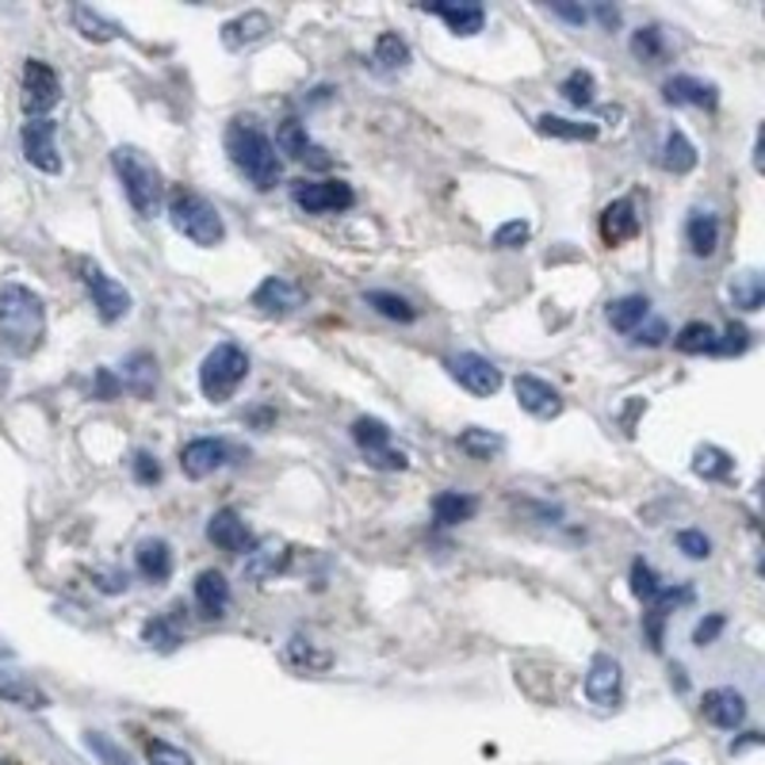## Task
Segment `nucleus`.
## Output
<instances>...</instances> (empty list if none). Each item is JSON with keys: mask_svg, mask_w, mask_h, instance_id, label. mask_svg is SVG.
<instances>
[{"mask_svg": "<svg viewBox=\"0 0 765 765\" xmlns=\"http://www.w3.org/2000/svg\"><path fill=\"white\" fill-rule=\"evenodd\" d=\"M685 242L696 256H712L719 245V219L708 211H693L689 222H685Z\"/></svg>", "mask_w": 765, "mask_h": 765, "instance_id": "28", "label": "nucleus"}, {"mask_svg": "<svg viewBox=\"0 0 765 765\" xmlns=\"http://www.w3.org/2000/svg\"><path fill=\"white\" fill-rule=\"evenodd\" d=\"M368 463H372V467H380V471H402L406 467V452H394V449H380V452H372L368 455Z\"/></svg>", "mask_w": 765, "mask_h": 765, "instance_id": "52", "label": "nucleus"}, {"mask_svg": "<svg viewBox=\"0 0 765 765\" xmlns=\"http://www.w3.org/2000/svg\"><path fill=\"white\" fill-rule=\"evenodd\" d=\"M635 234H640V214H635L632 200H613L601 211V238H605V245H624Z\"/></svg>", "mask_w": 765, "mask_h": 765, "instance_id": "21", "label": "nucleus"}, {"mask_svg": "<svg viewBox=\"0 0 765 765\" xmlns=\"http://www.w3.org/2000/svg\"><path fill=\"white\" fill-rule=\"evenodd\" d=\"M208 540L219 552H230V555H249V547H253V532L245 529L242 513L238 510H219L211 513L208 521Z\"/></svg>", "mask_w": 765, "mask_h": 765, "instance_id": "15", "label": "nucleus"}, {"mask_svg": "<svg viewBox=\"0 0 765 765\" xmlns=\"http://www.w3.org/2000/svg\"><path fill=\"white\" fill-rule=\"evenodd\" d=\"M23 111H28V119H47V111H54V104L62 100V81H58V73L50 70L47 62H39V58H28L23 62Z\"/></svg>", "mask_w": 765, "mask_h": 765, "instance_id": "8", "label": "nucleus"}, {"mask_svg": "<svg viewBox=\"0 0 765 765\" xmlns=\"http://www.w3.org/2000/svg\"><path fill=\"white\" fill-rule=\"evenodd\" d=\"M731 303L738 306V311H762L765 303V283L754 269L738 272L735 280H731Z\"/></svg>", "mask_w": 765, "mask_h": 765, "instance_id": "35", "label": "nucleus"}, {"mask_svg": "<svg viewBox=\"0 0 765 765\" xmlns=\"http://www.w3.org/2000/svg\"><path fill=\"white\" fill-rule=\"evenodd\" d=\"M47 338V306L23 283L0 288V349L12 356H31Z\"/></svg>", "mask_w": 765, "mask_h": 765, "instance_id": "1", "label": "nucleus"}, {"mask_svg": "<svg viewBox=\"0 0 765 765\" xmlns=\"http://www.w3.org/2000/svg\"><path fill=\"white\" fill-rule=\"evenodd\" d=\"M23 158L39 169V173H62V153H58V123L54 119H28L20 127Z\"/></svg>", "mask_w": 765, "mask_h": 765, "instance_id": "9", "label": "nucleus"}, {"mask_svg": "<svg viewBox=\"0 0 765 765\" xmlns=\"http://www.w3.org/2000/svg\"><path fill=\"white\" fill-rule=\"evenodd\" d=\"M73 23H77V31H81L84 39H92V42H111V39L123 36V28H119L115 20L100 16L97 8H89V4H73Z\"/></svg>", "mask_w": 765, "mask_h": 765, "instance_id": "31", "label": "nucleus"}, {"mask_svg": "<svg viewBox=\"0 0 765 765\" xmlns=\"http://www.w3.org/2000/svg\"><path fill=\"white\" fill-rule=\"evenodd\" d=\"M288 544L283 540H261V544L249 547L245 555V578L256 582V586H264V582H272L276 574L288 571Z\"/></svg>", "mask_w": 765, "mask_h": 765, "instance_id": "16", "label": "nucleus"}, {"mask_svg": "<svg viewBox=\"0 0 765 765\" xmlns=\"http://www.w3.org/2000/svg\"><path fill=\"white\" fill-rule=\"evenodd\" d=\"M0 765H12V762H4V758H0Z\"/></svg>", "mask_w": 765, "mask_h": 765, "instance_id": "58", "label": "nucleus"}, {"mask_svg": "<svg viewBox=\"0 0 765 765\" xmlns=\"http://www.w3.org/2000/svg\"><path fill=\"white\" fill-rule=\"evenodd\" d=\"M169 219H173L177 234H184L192 245L200 249H214L227 242V222L214 211L211 200H203L192 188H173L169 192Z\"/></svg>", "mask_w": 765, "mask_h": 765, "instance_id": "4", "label": "nucleus"}, {"mask_svg": "<svg viewBox=\"0 0 765 765\" xmlns=\"http://www.w3.org/2000/svg\"><path fill=\"white\" fill-rule=\"evenodd\" d=\"M375 62H380L383 70H402V66L410 62L406 39H399L394 31H383V36L375 39Z\"/></svg>", "mask_w": 765, "mask_h": 765, "instance_id": "41", "label": "nucleus"}, {"mask_svg": "<svg viewBox=\"0 0 765 765\" xmlns=\"http://www.w3.org/2000/svg\"><path fill=\"white\" fill-rule=\"evenodd\" d=\"M230 463V444L219 441V436H195L180 449V471L188 479H208L219 467Z\"/></svg>", "mask_w": 765, "mask_h": 765, "instance_id": "11", "label": "nucleus"}, {"mask_svg": "<svg viewBox=\"0 0 765 765\" xmlns=\"http://www.w3.org/2000/svg\"><path fill=\"white\" fill-rule=\"evenodd\" d=\"M227 153L261 192H272L283 180V161L276 158V145H272V139L261 127L249 123V119H234L227 127Z\"/></svg>", "mask_w": 765, "mask_h": 765, "instance_id": "2", "label": "nucleus"}, {"mask_svg": "<svg viewBox=\"0 0 765 765\" xmlns=\"http://www.w3.org/2000/svg\"><path fill=\"white\" fill-rule=\"evenodd\" d=\"M449 372H452V380L460 383L463 391L475 394V399H490V394H497V386H502V372H497L486 356H479V352H460V356H452Z\"/></svg>", "mask_w": 765, "mask_h": 765, "instance_id": "10", "label": "nucleus"}, {"mask_svg": "<svg viewBox=\"0 0 765 765\" xmlns=\"http://www.w3.org/2000/svg\"><path fill=\"white\" fill-rule=\"evenodd\" d=\"M621 689H624V670L621 662L613 655H593L590 670H586V696L593 704H601V708H613L616 701H621Z\"/></svg>", "mask_w": 765, "mask_h": 765, "instance_id": "12", "label": "nucleus"}, {"mask_svg": "<svg viewBox=\"0 0 765 765\" xmlns=\"http://www.w3.org/2000/svg\"><path fill=\"white\" fill-rule=\"evenodd\" d=\"M693 471L701 479H712V483H724V479L735 475V460L724 449H716V444H704V449H696Z\"/></svg>", "mask_w": 765, "mask_h": 765, "instance_id": "33", "label": "nucleus"}, {"mask_svg": "<svg viewBox=\"0 0 765 765\" xmlns=\"http://www.w3.org/2000/svg\"><path fill=\"white\" fill-rule=\"evenodd\" d=\"M532 238V227L529 222H521V219H513V222H502V227L494 230V245L497 249H517L524 245Z\"/></svg>", "mask_w": 765, "mask_h": 765, "instance_id": "45", "label": "nucleus"}, {"mask_svg": "<svg viewBox=\"0 0 765 765\" xmlns=\"http://www.w3.org/2000/svg\"><path fill=\"white\" fill-rule=\"evenodd\" d=\"M632 54L640 58V62H658L662 54H666V39H662L658 28H640L632 36Z\"/></svg>", "mask_w": 765, "mask_h": 765, "instance_id": "43", "label": "nucleus"}, {"mask_svg": "<svg viewBox=\"0 0 765 765\" xmlns=\"http://www.w3.org/2000/svg\"><path fill=\"white\" fill-rule=\"evenodd\" d=\"M479 513V497L475 494H463V490H441V494L433 497V517L436 524H463L471 521Z\"/></svg>", "mask_w": 765, "mask_h": 765, "instance_id": "26", "label": "nucleus"}, {"mask_svg": "<svg viewBox=\"0 0 765 765\" xmlns=\"http://www.w3.org/2000/svg\"><path fill=\"white\" fill-rule=\"evenodd\" d=\"M536 131L547 134V139H558V142H593L597 139V127L593 123H574V119H563V115H540Z\"/></svg>", "mask_w": 765, "mask_h": 765, "instance_id": "32", "label": "nucleus"}, {"mask_svg": "<svg viewBox=\"0 0 765 765\" xmlns=\"http://www.w3.org/2000/svg\"><path fill=\"white\" fill-rule=\"evenodd\" d=\"M670 333H666V322H651V325H640V330H635V345H647V349H655V345H662V341H666Z\"/></svg>", "mask_w": 765, "mask_h": 765, "instance_id": "53", "label": "nucleus"}, {"mask_svg": "<svg viewBox=\"0 0 765 765\" xmlns=\"http://www.w3.org/2000/svg\"><path fill=\"white\" fill-rule=\"evenodd\" d=\"M666 765H682V762H666Z\"/></svg>", "mask_w": 765, "mask_h": 765, "instance_id": "59", "label": "nucleus"}, {"mask_svg": "<svg viewBox=\"0 0 765 765\" xmlns=\"http://www.w3.org/2000/svg\"><path fill=\"white\" fill-rule=\"evenodd\" d=\"M677 547H682L689 558H708L712 555V540L704 536L701 529H682V532H677Z\"/></svg>", "mask_w": 765, "mask_h": 765, "instance_id": "48", "label": "nucleus"}, {"mask_svg": "<svg viewBox=\"0 0 765 765\" xmlns=\"http://www.w3.org/2000/svg\"><path fill=\"white\" fill-rule=\"evenodd\" d=\"M662 169L674 177H685L696 169V145L685 139V131H670L662 142Z\"/></svg>", "mask_w": 765, "mask_h": 765, "instance_id": "30", "label": "nucleus"}, {"mask_svg": "<svg viewBox=\"0 0 765 765\" xmlns=\"http://www.w3.org/2000/svg\"><path fill=\"white\" fill-rule=\"evenodd\" d=\"M513 394H517V406L524 414L540 417V421H552L563 414V399L552 383H544L540 375H517L513 380Z\"/></svg>", "mask_w": 765, "mask_h": 765, "instance_id": "14", "label": "nucleus"}, {"mask_svg": "<svg viewBox=\"0 0 765 765\" xmlns=\"http://www.w3.org/2000/svg\"><path fill=\"white\" fill-rule=\"evenodd\" d=\"M272 145H276L280 153H288L291 161H303V165H311V169H330V153L311 142L306 123H299V119H283L276 127V142Z\"/></svg>", "mask_w": 765, "mask_h": 765, "instance_id": "13", "label": "nucleus"}, {"mask_svg": "<svg viewBox=\"0 0 765 765\" xmlns=\"http://www.w3.org/2000/svg\"><path fill=\"white\" fill-rule=\"evenodd\" d=\"M751 349V330H746L743 322H731L724 330V338H719V356H738V352Z\"/></svg>", "mask_w": 765, "mask_h": 765, "instance_id": "47", "label": "nucleus"}, {"mask_svg": "<svg viewBox=\"0 0 765 765\" xmlns=\"http://www.w3.org/2000/svg\"><path fill=\"white\" fill-rule=\"evenodd\" d=\"M119 383H123L134 399H150L153 386H158V360H153L150 352H131L127 364H123V375H119Z\"/></svg>", "mask_w": 765, "mask_h": 765, "instance_id": "24", "label": "nucleus"}, {"mask_svg": "<svg viewBox=\"0 0 765 765\" xmlns=\"http://www.w3.org/2000/svg\"><path fill=\"white\" fill-rule=\"evenodd\" d=\"M352 441H356V449L364 455H372L391 444V429L380 417H356L352 421Z\"/></svg>", "mask_w": 765, "mask_h": 765, "instance_id": "37", "label": "nucleus"}, {"mask_svg": "<svg viewBox=\"0 0 765 765\" xmlns=\"http://www.w3.org/2000/svg\"><path fill=\"white\" fill-rule=\"evenodd\" d=\"M674 349L677 352H685V356H716L719 352V333L712 330L708 322H685L682 330H677V338H674Z\"/></svg>", "mask_w": 765, "mask_h": 765, "instance_id": "29", "label": "nucleus"}, {"mask_svg": "<svg viewBox=\"0 0 765 765\" xmlns=\"http://www.w3.org/2000/svg\"><path fill=\"white\" fill-rule=\"evenodd\" d=\"M558 92H563V100L571 108H593V100H597V77H593L590 70H574V73L563 77Z\"/></svg>", "mask_w": 765, "mask_h": 765, "instance_id": "36", "label": "nucleus"}, {"mask_svg": "<svg viewBox=\"0 0 765 765\" xmlns=\"http://www.w3.org/2000/svg\"><path fill=\"white\" fill-rule=\"evenodd\" d=\"M195 608L208 621H222L230 608V582L222 578V571H200L195 578Z\"/></svg>", "mask_w": 765, "mask_h": 765, "instance_id": "22", "label": "nucleus"}, {"mask_svg": "<svg viewBox=\"0 0 765 765\" xmlns=\"http://www.w3.org/2000/svg\"><path fill=\"white\" fill-rule=\"evenodd\" d=\"M593 12H597V20L605 23L608 31H613L616 23H621V12H616V8H608V4H597V8H593Z\"/></svg>", "mask_w": 765, "mask_h": 765, "instance_id": "57", "label": "nucleus"}, {"mask_svg": "<svg viewBox=\"0 0 765 765\" xmlns=\"http://www.w3.org/2000/svg\"><path fill=\"white\" fill-rule=\"evenodd\" d=\"M142 640L158 651H177L180 647V627L177 616H153V621L142 624Z\"/></svg>", "mask_w": 765, "mask_h": 765, "instance_id": "40", "label": "nucleus"}, {"mask_svg": "<svg viewBox=\"0 0 765 765\" xmlns=\"http://www.w3.org/2000/svg\"><path fill=\"white\" fill-rule=\"evenodd\" d=\"M425 12L429 16H441L444 23H449V31L452 36H479L483 31V23H486V12H483V4H475V0H449V4H425Z\"/></svg>", "mask_w": 765, "mask_h": 765, "instance_id": "20", "label": "nucleus"}, {"mask_svg": "<svg viewBox=\"0 0 765 765\" xmlns=\"http://www.w3.org/2000/svg\"><path fill=\"white\" fill-rule=\"evenodd\" d=\"M142 751H145V762L150 765H192V754L180 751V746H173V743H165V738H150Z\"/></svg>", "mask_w": 765, "mask_h": 765, "instance_id": "44", "label": "nucleus"}, {"mask_svg": "<svg viewBox=\"0 0 765 765\" xmlns=\"http://www.w3.org/2000/svg\"><path fill=\"white\" fill-rule=\"evenodd\" d=\"M264 31H269V16L249 12V16H242V20H234V23H227V28H222V42H227V47H242V42L261 39Z\"/></svg>", "mask_w": 765, "mask_h": 765, "instance_id": "38", "label": "nucleus"}, {"mask_svg": "<svg viewBox=\"0 0 765 765\" xmlns=\"http://www.w3.org/2000/svg\"><path fill=\"white\" fill-rule=\"evenodd\" d=\"M92 578H97V590H104V593L127 590V574H92Z\"/></svg>", "mask_w": 765, "mask_h": 765, "instance_id": "55", "label": "nucleus"}, {"mask_svg": "<svg viewBox=\"0 0 765 765\" xmlns=\"http://www.w3.org/2000/svg\"><path fill=\"white\" fill-rule=\"evenodd\" d=\"M455 444H460V452H467L471 460H494V455H502L505 441L497 433H490V429H463L460 436H455Z\"/></svg>", "mask_w": 765, "mask_h": 765, "instance_id": "34", "label": "nucleus"}, {"mask_svg": "<svg viewBox=\"0 0 765 765\" xmlns=\"http://www.w3.org/2000/svg\"><path fill=\"white\" fill-rule=\"evenodd\" d=\"M662 97L670 100V104H689V108H716L719 104V89L712 81H701V77H689V73H677L670 77L666 84H662Z\"/></svg>", "mask_w": 765, "mask_h": 765, "instance_id": "18", "label": "nucleus"}, {"mask_svg": "<svg viewBox=\"0 0 765 765\" xmlns=\"http://www.w3.org/2000/svg\"><path fill=\"white\" fill-rule=\"evenodd\" d=\"M364 303L372 306V311H380L383 318H391V322H402V325H410L417 318L414 306H410L402 295H391V291H368Z\"/></svg>", "mask_w": 765, "mask_h": 765, "instance_id": "39", "label": "nucleus"}, {"mask_svg": "<svg viewBox=\"0 0 765 765\" xmlns=\"http://www.w3.org/2000/svg\"><path fill=\"white\" fill-rule=\"evenodd\" d=\"M288 655L295 658V662H303L306 670H322V666H330V655H314L311 647H303V640H291Z\"/></svg>", "mask_w": 765, "mask_h": 765, "instance_id": "51", "label": "nucleus"}, {"mask_svg": "<svg viewBox=\"0 0 765 765\" xmlns=\"http://www.w3.org/2000/svg\"><path fill=\"white\" fill-rule=\"evenodd\" d=\"M111 165L119 173V184H123L131 208L142 214V219H153L161 214V203H165V180H161L158 165L139 150V145H119L111 153Z\"/></svg>", "mask_w": 765, "mask_h": 765, "instance_id": "3", "label": "nucleus"}, {"mask_svg": "<svg viewBox=\"0 0 765 765\" xmlns=\"http://www.w3.org/2000/svg\"><path fill=\"white\" fill-rule=\"evenodd\" d=\"M81 283L84 291H89L92 306H97L100 322H119V318H127V311H131V291L123 288L119 280H111L100 264L92 261H81Z\"/></svg>", "mask_w": 765, "mask_h": 765, "instance_id": "6", "label": "nucleus"}, {"mask_svg": "<svg viewBox=\"0 0 765 765\" xmlns=\"http://www.w3.org/2000/svg\"><path fill=\"white\" fill-rule=\"evenodd\" d=\"M608 325H613L616 333H635L643 322H647L651 314V299L647 295H621L608 303Z\"/></svg>", "mask_w": 765, "mask_h": 765, "instance_id": "27", "label": "nucleus"}, {"mask_svg": "<svg viewBox=\"0 0 765 765\" xmlns=\"http://www.w3.org/2000/svg\"><path fill=\"white\" fill-rule=\"evenodd\" d=\"M724 624H727V621H724L719 613L704 616V621L696 624V632H693V643H696V647H708V643H716V635L724 632Z\"/></svg>", "mask_w": 765, "mask_h": 765, "instance_id": "50", "label": "nucleus"}, {"mask_svg": "<svg viewBox=\"0 0 765 765\" xmlns=\"http://www.w3.org/2000/svg\"><path fill=\"white\" fill-rule=\"evenodd\" d=\"M552 12H555V16H563L566 23H578V28H582V23H586V8H574V4H552Z\"/></svg>", "mask_w": 765, "mask_h": 765, "instance_id": "56", "label": "nucleus"}, {"mask_svg": "<svg viewBox=\"0 0 765 765\" xmlns=\"http://www.w3.org/2000/svg\"><path fill=\"white\" fill-rule=\"evenodd\" d=\"M134 566L145 582H165L173 574V552H169L165 540H142L139 552H134Z\"/></svg>", "mask_w": 765, "mask_h": 765, "instance_id": "25", "label": "nucleus"}, {"mask_svg": "<svg viewBox=\"0 0 765 765\" xmlns=\"http://www.w3.org/2000/svg\"><path fill=\"white\" fill-rule=\"evenodd\" d=\"M0 701L16 704V708H28V712H42L50 704V696L42 693L31 677L12 674V670H0Z\"/></svg>", "mask_w": 765, "mask_h": 765, "instance_id": "23", "label": "nucleus"}, {"mask_svg": "<svg viewBox=\"0 0 765 765\" xmlns=\"http://www.w3.org/2000/svg\"><path fill=\"white\" fill-rule=\"evenodd\" d=\"M249 375V356L242 345H234V341H222V345H214L208 356H203V368H200V391L208 402H230L234 399V391L245 383Z\"/></svg>", "mask_w": 765, "mask_h": 765, "instance_id": "5", "label": "nucleus"}, {"mask_svg": "<svg viewBox=\"0 0 765 765\" xmlns=\"http://www.w3.org/2000/svg\"><path fill=\"white\" fill-rule=\"evenodd\" d=\"M701 712L712 727L735 731V727H743V719H746V696L735 689H708L701 701Z\"/></svg>", "mask_w": 765, "mask_h": 765, "instance_id": "17", "label": "nucleus"}, {"mask_svg": "<svg viewBox=\"0 0 765 765\" xmlns=\"http://www.w3.org/2000/svg\"><path fill=\"white\" fill-rule=\"evenodd\" d=\"M291 203L306 214H333L349 211L356 203V195H352L345 180H295L291 184Z\"/></svg>", "mask_w": 765, "mask_h": 765, "instance_id": "7", "label": "nucleus"}, {"mask_svg": "<svg viewBox=\"0 0 765 765\" xmlns=\"http://www.w3.org/2000/svg\"><path fill=\"white\" fill-rule=\"evenodd\" d=\"M89 751H97L100 758H104L108 765H127V758H123V754H119L115 746H111L108 738L100 735V731H92V735H89Z\"/></svg>", "mask_w": 765, "mask_h": 765, "instance_id": "54", "label": "nucleus"}, {"mask_svg": "<svg viewBox=\"0 0 765 765\" xmlns=\"http://www.w3.org/2000/svg\"><path fill=\"white\" fill-rule=\"evenodd\" d=\"M253 306L264 314H291L303 306V288L283 276H269L261 288L253 291Z\"/></svg>", "mask_w": 765, "mask_h": 765, "instance_id": "19", "label": "nucleus"}, {"mask_svg": "<svg viewBox=\"0 0 765 765\" xmlns=\"http://www.w3.org/2000/svg\"><path fill=\"white\" fill-rule=\"evenodd\" d=\"M92 386H97V391H92V399H100V402H115L119 394H123V383L115 380V372H111V368H100Z\"/></svg>", "mask_w": 765, "mask_h": 765, "instance_id": "49", "label": "nucleus"}, {"mask_svg": "<svg viewBox=\"0 0 765 765\" xmlns=\"http://www.w3.org/2000/svg\"><path fill=\"white\" fill-rule=\"evenodd\" d=\"M131 471H134V483H142V486L161 483V463H158V455H153V452H134Z\"/></svg>", "mask_w": 765, "mask_h": 765, "instance_id": "46", "label": "nucleus"}, {"mask_svg": "<svg viewBox=\"0 0 765 765\" xmlns=\"http://www.w3.org/2000/svg\"><path fill=\"white\" fill-rule=\"evenodd\" d=\"M627 578H632V593L643 601V605H655V601L662 597V590H666V586L658 582V574L651 571V566L643 563V558H635V563H632V574H627Z\"/></svg>", "mask_w": 765, "mask_h": 765, "instance_id": "42", "label": "nucleus"}]
</instances>
